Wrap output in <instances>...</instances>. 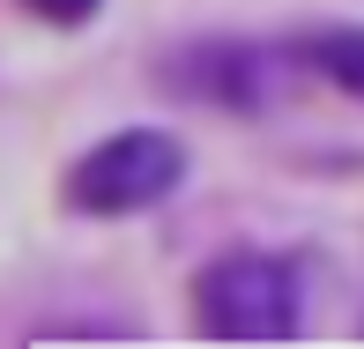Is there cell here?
Instances as JSON below:
<instances>
[{"label":"cell","instance_id":"6da1fadb","mask_svg":"<svg viewBox=\"0 0 364 349\" xmlns=\"http://www.w3.org/2000/svg\"><path fill=\"white\" fill-rule=\"evenodd\" d=\"M193 320L208 342H290L305 327V268L260 245H230L193 282Z\"/></svg>","mask_w":364,"mask_h":349},{"label":"cell","instance_id":"7a4b0ae2","mask_svg":"<svg viewBox=\"0 0 364 349\" xmlns=\"http://www.w3.org/2000/svg\"><path fill=\"white\" fill-rule=\"evenodd\" d=\"M178 178H186L178 134H164V127H127V134H105L68 171V201L82 215H134V208H156L164 193H178Z\"/></svg>","mask_w":364,"mask_h":349},{"label":"cell","instance_id":"3957f363","mask_svg":"<svg viewBox=\"0 0 364 349\" xmlns=\"http://www.w3.org/2000/svg\"><path fill=\"white\" fill-rule=\"evenodd\" d=\"M171 82L201 90L208 104H223V112H260L268 104V53H260V45H238V38H208V45H193L171 68Z\"/></svg>","mask_w":364,"mask_h":349},{"label":"cell","instance_id":"277c9868","mask_svg":"<svg viewBox=\"0 0 364 349\" xmlns=\"http://www.w3.org/2000/svg\"><path fill=\"white\" fill-rule=\"evenodd\" d=\"M305 60L335 82V90L364 97V30H320V38H305Z\"/></svg>","mask_w":364,"mask_h":349},{"label":"cell","instance_id":"5b68a950","mask_svg":"<svg viewBox=\"0 0 364 349\" xmlns=\"http://www.w3.org/2000/svg\"><path fill=\"white\" fill-rule=\"evenodd\" d=\"M30 15H45V23H60V30H75V23H90L97 15V0H23Z\"/></svg>","mask_w":364,"mask_h":349}]
</instances>
